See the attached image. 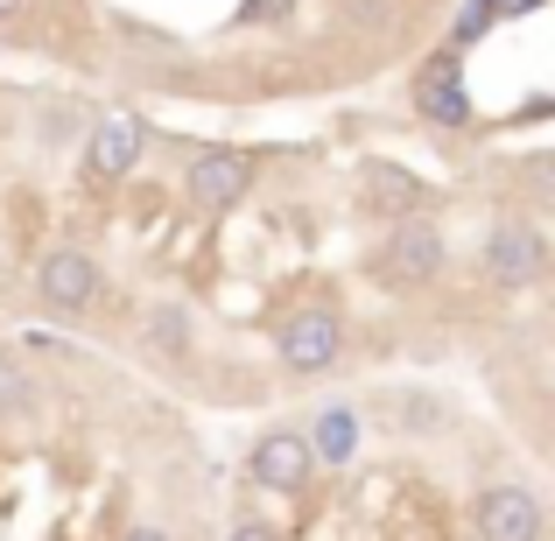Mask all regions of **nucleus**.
Segmentation results:
<instances>
[{
	"label": "nucleus",
	"instance_id": "nucleus-1",
	"mask_svg": "<svg viewBox=\"0 0 555 541\" xmlns=\"http://www.w3.org/2000/svg\"><path fill=\"white\" fill-rule=\"evenodd\" d=\"M22 324L106 352L190 415L254 422L379 373H472L555 458V183L514 127L331 106L177 127L106 99Z\"/></svg>",
	"mask_w": 555,
	"mask_h": 541
},
{
	"label": "nucleus",
	"instance_id": "nucleus-2",
	"mask_svg": "<svg viewBox=\"0 0 555 541\" xmlns=\"http://www.w3.org/2000/svg\"><path fill=\"white\" fill-rule=\"evenodd\" d=\"M218 464V541H555L548 458L457 373L268 408Z\"/></svg>",
	"mask_w": 555,
	"mask_h": 541
},
{
	"label": "nucleus",
	"instance_id": "nucleus-3",
	"mask_svg": "<svg viewBox=\"0 0 555 541\" xmlns=\"http://www.w3.org/2000/svg\"><path fill=\"white\" fill-rule=\"evenodd\" d=\"M464 0H0V56L120 106L274 120L422 70Z\"/></svg>",
	"mask_w": 555,
	"mask_h": 541
},
{
	"label": "nucleus",
	"instance_id": "nucleus-4",
	"mask_svg": "<svg viewBox=\"0 0 555 541\" xmlns=\"http://www.w3.org/2000/svg\"><path fill=\"white\" fill-rule=\"evenodd\" d=\"M204 422L64 331H0V541H218Z\"/></svg>",
	"mask_w": 555,
	"mask_h": 541
},
{
	"label": "nucleus",
	"instance_id": "nucleus-5",
	"mask_svg": "<svg viewBox=\"0 0 555 541\" xmlns=\"http://www.w3.org/2000/svg\"><path fill=\"white\" fill-rule=\"evenodd\" d=\"M99 92L64 78H0V331H22L28 274L50 254Z\"/></svg>",
	"mask_w": 555,
	"mask_h": 541
}]
</instances>
